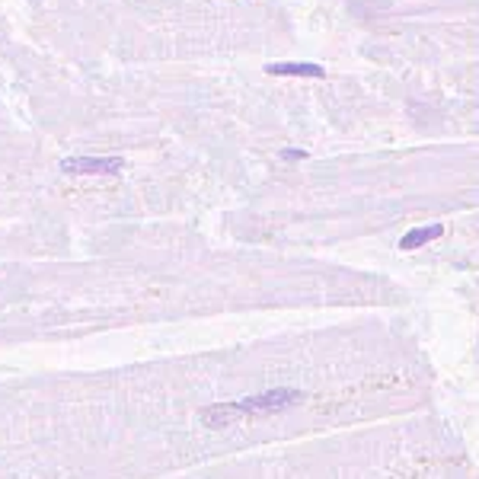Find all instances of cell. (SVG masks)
I'll use <instances>...</instances> for the list:
<instances>
[{"instance_id":"1","label":"cell","mask_w":479,"mask_h":479,"mask_svg":"<svg viewBox=\"0 0 479 479\" xmlns=\"http://www.w3.org/2000/svg\"><path fill=\"white\" fill-rule=\"evenodd\" d=\"M297 399H300L297 390H272V393H263V397L237 399V403H217L211 409H202V422L208 428H224L230 422L243 419V415H269V412L288 409Z\"/></svg>"},{"instance_id":"2","label":"cell","mask_w":479,"mask_h":479,"mask_svg":"<svg viewBox=\"0 0 479 479\" xmlns=\"http://www.w3.org/2000/svg\"><path fill=\"white\" fill-rule=\"evenodd\" d=\"M125 160L121 157H68L61 160V170L74 176H115L121 172Z\"/></svg>"},{"instance_id":"3","label":"cell","mask_w":479,"mask_h":479,"mask_svg":"<svg viewBox=\"0 0 479 479\" xmlns=\"http://www.w3.org/2000/svg\"><path fill=\"white\" fill-rule=\"evenodd\" d=\"M272 77H326V71L320 64H307V61H300V64H281V61H272L265 64Z\"/></svg>"},{"instance_id":"4","label":"cell","mask_w":479,"mask_h":479,"mask_svg":"<svg viewBox=\"0 0 479 479\" xmlns=\"http://www.w3.org/2000/svg\"><path fill=\"white\" fill-rule=\"evenodd\" d=\"M444 233L441 224H432V227H415V230H409L403 240H399V249H406V253H412V249L425 246L428 240H438Z\"/></svg>"}]
</instances>
